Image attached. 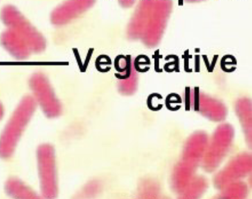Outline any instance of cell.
<instances>
[{
  "mask_svg": "<svg viewBox=\"0 0 252 199\" xmlns=\"http://www.w3.org/2000/svg\"><path fill=\"white\" fill-rule=\"evenodd\" d=\"M34 102L26 99L18 107L9 122L0 139V155L8 157L11 155L18 139L34 110Z\"/></svg>",
  "mask_w": 252,
  "mask_h": 199,
  "instance_id": "6da1fadb",
  "label": "cell"
},
{
  "mask_svg": "<svg viewBox=\"0 0 252 199\" xmlns=\"http://www.w3.org/2000/svg\"><path fill=\"white\" fill-rule=\"evenodd\" d=\"M1 19L8 27L20 33L28 40L32 51H42L45 47L44 37L27 21L17 9L12 6H6L1 12Z\"/></svg>",
  "mask_w": 252,
  "mask_h": 199,
  "instance_id": "7a4b0ae2",
  "label": "cell"
},
{
  "mask_svg": "<svg viewBox=\"0 0 252 199\" xmlns=\"http://www.w3.org/2000/svg\"><path fill=\"white\" fill-rule=\"evenodd\" d=\"M1 39L6 50L17 58H26L32 51L28 40L12 29H9L2 34Z\"/></svg>",
  "mask_w": 252,
  "mask_h": 199,
  "instance_id": "3957f363",
  "label": "cell"
},
{
  "mask_svg": "<svg viewBox=\"0 0 252 199\" xmlns=\"http://www.w3.org/2000/svg\"><path fill=\"white\" fill-rule=\"evenodd\" d=\"M89 0H69L57 8L52 15V21L63 25L85 12L89 6Z\"/></svg>",
  "mask_w": 252,
  "mask_h": 199,
  "instance_id": "277c9868",
  "label": "cell"
},
{
  "mask_svg": "<svg viewBox=\"0 0 252 199\" xmlns=\"http://www.w3.org/2000/svg\"><path fill=\"white\" fill-rule=\"evenodd\" d=\"M53 153L47 152V158H40L41 179L42 180V185L46 186L44 191H46L47 196H54L55 186V164Z\"/></svg>",
  "mask_w": 252,
  "mask_h": 199,
  "instance_id": "5b68a950",
  "label": "cell"
},
{
  "mask_svg": "<svg viewBox=\"0 0 252 199\" xmlns=\"http://www.w3.org/2000/svg\"><path fill=\"white\" fill-rule=\"evenodd\" d=\"M153 57L155 59V70L157 72H161L162 69H159V59L162 58V56L159 55L158 50L155 51V55Z\"/></svg>",
  "mask_w": 252,
  "mask_h": 199,
  "instance_id": "8992f818",
  "label": "cell"
},
{
  "mask_svg": "<svg viewBox=\"0 0 252 199\" xmlns=\"http://www.w3.org/2000/svg\"><path fill=\"white\" fill-rule=\"evenodd\" d=\"M184 0H178V5L180 6H183Z\"/></svg>",
  "mask_w": 252,
  "mask_h": 199,
  "instance_id": "52a82bcc",
  "label": "cell"
},
{
  "mask_svg": "<svg viewBox=\"0 0 252 199\" xmlns=\"http://www.w3.org/2000/svg\"><path fill=\"white\" fill-rule=\"evenodd\" d=\"M2 114H3L2 107H1V105H0V118H1V116H2Z\"/></svg>",
  "mask_w": 252,
  "mask_h": 199,
  "instance_id": "ba28073f",
  "label": "cell"
}]
</instances>
